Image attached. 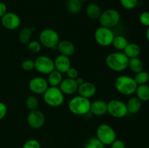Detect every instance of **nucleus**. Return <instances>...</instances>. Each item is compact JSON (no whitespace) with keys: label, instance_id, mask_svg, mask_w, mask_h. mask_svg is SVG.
Returning <instances> with one entry per match:
<instances>
[{"label":"nucleus","instance_id":"29","mask_svg":"<svg viewBox=\"0 0 149 148\" xmlns=\"http://www.w3.org/2000/svg\"><path fill=\"white\" fill-rule=\"evenodd\" d=\"M134 79L138 85L147 84V83L149 81V73L147 71H145L143 70L138 73H135Z\"/></svg>","mask_w":149,"mask_h":148},{"label":"nucleus","instance_id":"35","mask_svg":"<svg viewBox=\"0 0 149 148\" xmlns=\"http://www.w3.org/2000/svg\"><path fill=\"white\" fill-rule=\"evenodd\" d=\"M22 148H41V145L36 139H31L25 142Z\"/></svg>","mask_w":149,"mask_h":148},{"label":"nucleus","instance_id":"34","mask_svg":"<svg viewBox=\"0 0 149 148\" xmlns=\"http://www.w3.org/2000/svg\"><path fill=\"white\" fill-rule=\"evenodd\" d=\"M139 22L142 26L149 27V12L144 11L139 15Z\"/></svg>","mask_w":149,"mask_h":148},{"label":"nucleus","instance_id":"33","mask_svg":"<svg viewBox=\"0 0 149 148\" xmlns=\"http://www.w3.org/2000/svg\"><path fill=\"white\" fill-rule=\"evenodd\" d=\"M21 68L25 71H31L34 69V60L31 59H25L21 64Z\"/></svg>","mask_w":149,"mask_h":148},{"label":"nucleus","instance_id":"2","mask_svg":"<svg viewBox=\"0 0 149 148\" xmlns=\"http://www.w3.org/2000/svg\"><path fill=\"white\" fill-rule=\"evenodd\" d=\"M114 86L118 92L125 96H130L135 94L138 87L134 78L125 75L118 76L115 80Z\"/></svg>","mask_w":149,"mask_h":148},{"label":"nucleus","instance_id":"20","mask_svg":"<svg viewBox=\"0 0 149 148\" xmlns=\"http://www.w3.org/2000/svg\"><path fill=\"white\" fill-rule=\"evenodd\" d=\"M101 12L100 6L95 3H90L86 7V15L91 20H98Z\"/></svg>","mask_w":149,"mask_h":148},{"label":"nucleus","instance_id":"1","mask_svg":"<svg viewBox=\"0 0 149 148\" xmlns=\"http://www.w3.org/2000/svg\"><path fill=\"white\" fill-rule=\"evenodd\" d=\"M129 58L123 52H114L108 55L106 64L108 68L115 72H122L128 68Z\"/></svg>","mask_w":149,"mask_h":148},{"label":"nucleus","instance_id":"39","mask_svg":"<svg viewBox=\"0 0 149 148\" xmlns=\"http://www.w3.org/2000/svg\"><path fill=\"white\" fill-rule=\"evenodd\" d=\"M7 12V7L5 3L0 1V19Z\"/></svg>","mask_w":149,"mask_h":148},{"label":"nucleus","instance_id":"22","mask_svg":"<svg viewBox=\"0 0 149 148\" xmlns=\"http://www.w3.org/2000/svg\"><path fill=\"white\" fill-rule=\"evenodd\" d=\"M63 77V73H61L59 71L54 70L53 71L48 74L47 81L48 84L49 86H59L61 83L62 82Z\"/></svg>","mask_w":149,"mask_h":148},{"label":"nucleus","instance_id":"14","mask_svg":"<svg viewBox=\"0 0 149 148\" xmlns=\"http://www.w3.org/2000/svg\"><path fill=\"white\" fill-rule=\"evenodd\" d=\"M59 89L63 94L66 95H72L77 92L79 85L76 79L67 78L63 79L62 82L59 85Z\"/></svg>","mask_w":149,"mask_h":148},{"label":"nucleus","instance_id":"9","mask_svg":"<svg viewBox=\"0 0 149 148\" xmlns=\"http://www.w3.org/2000/svg\"><path fill=\"white\" fill-rule=\"evenodd\" d=\"M107 113L116 118H122L128 114L126 103L119 100H111L107 102Z\"/></svg>","mask_w":149,"mask_h":148},{"label":"nucleus","instance_id":"23","mask_svg":"<svg viewBox=\"0 0 149 148\" xmlns=\"http://www.w3.org/2000/svg\"><path fill=\"white\" fill-rule=\"evenodd\" d=\"M128 68H130L132 72L134 73H138L141 71H143L144 64L142 59L140 57L130 58L129 59V63H128Z\"/></svg>","mask_w":149,"mask_h":148},{"label":"nucleus","instance_id":"43","mask_svg":"<svg viewBox=\"0 0 149 148\" xmlns=\"http://www.w3.org/2000/svg\"><path fill=\"white\" fill-rule=\"evenodd\" d=\"M147 148H149V147H147Z\"/></svg>","mask_w":149,"mask_h":148},{"label":"nucleus","instance_id":"26","mask_svg":"<svg viewBox=\"0 0 149 148\" xmlns=\"http://www.w3.org/2000/svg\"><path fill=\"white\" fill-rule=\"evenodd\" d=\"M33 29L29 27H23L19 32V41L23 44H28L31 39Z\"/></svg>","mask_w":149,"mask_h":148},{"label":"nucleus","instance_id":"15","mask_svg":"<svg viewBox=\"0 0 149 148\" xmlns=\"http://www.w3.org/2000/svg\"><path fill=\"white\" fill-rule=\"evenodd\" d=\"M97 91L95 85L90 81H84L81 84L79 85L77 92L79 95L85 98L90 99L94 97Z\"/></svg>","mask_w":149,"mask_h":148},{"label":"nucleus","instance_id":"32","mask_svg":"<svg viewBox=\"0 0 149 148\" xmlns=\"http://www.w3.org/2000/svg\"><path fill=\"white\" fill-rule=\"evenodd\" d=\"M27 46L28 49L32 53H39L42 46L40 42L36 40H31Z\"/></svg>","mask_w":149,"mask_h":148},{"label":"nucleus","instance_id":"28","mask_svg":"<svg viewBox=\"0 0 149 148\" xmlns=\"http://www.w3.org/2000/svg\"><path fill=\"white\" fill-rule=\"evenodd\" d=\"M26 107L30 111L37 110L39 106V102L37 97L34 95H30L26 99Z\"/></svg>","mask_w":149,"mask_h":148},{"label":"nucleus","instance_id":"27","mask_svg":"<svg viewBox=\"0 0 149 148\" xmlns=\"http://www.w3.org/2000/svg\"><path fill=\"white\" fill-rule=\"evenodd\" d=\"M80 0H68L67 2V9L68 12L72 14H77L79 12L82 7V4Z\"/></svg>","mask_w":149,"mask_h":148},{"label":"nucleus","instance_id":"21","mask_svg":"<svg viewBox=\"0 0 149 148\" xmlns=\"http://www.w3.org/2000/svg\"><path fill=\"white\" fill-rule=\"evenodd\" d=\"M124 53L125 54L127 57L129 59L130 58L137 57L140 55L141 52V48L138 44L135 43H129L125 49L123 51Z\"/></svg>","mask_w":149,"mask_h":148},{"label":"nucleus","instance_id":"17","mask_svg":"<svg viewBox=\"0 0 149 148\" xmlns=\"http://www.w3.org/2000/svg\"><path fill=\"white\" fill-rule=\"evenodd\" d=\"M57 49L59 52L60 55H65L66 57H70L73 55L75 52V46L74 44L69 40L63 39V40H60Z\"/></svg>","mask_w":149,"mask_h":148},{"label":"nucleus","instance_id":"16","mask_svg":"<svg viewBox=\"0 0 149 148\" xmlns=\"http://www.w3.org/2000/svg\"><path fill=\"white\" fill-rule=\"evenodd\" d=\"M54 64H55V69L61 72V73H66L68 69L71 67V62L69 57L62 55H58L55 57Z\"/></svg>","mask_w":149,"mask_h":148},{"label":"nucleus","instance_id":"12","mask_svg":"<svg viewBox=\"0 0 149 148\" xmlns=\"http://www.w3.org/2000/svg\"><path fill=\"white\" fill-rule=\"evenodd\" d=\"M26 120L31 128L33 129H39L45 125V116L42 111L37 109L29 112Z\"/></svg>","mask_w":149,"mask_h":148},{"label":"nucleus","instance_id":"36","mask_svg":"<svg viewBox=\"0 0 149 148\" xmlns=\"http://www.w3.org/2000/svg\"><path fill=\"white\" fill-rule=\"evenodd\" d=\"M66 75L68 78H72V79H77L79 77V71L77 68L71 67L66 72Z\"/></svg>","mask_w":149,"mask_h":148},{"label":"nucleus","instance_id":"37","mask_svg":"<svg viewBox=\"0 0 149 148\" xmlns=\"http://www.w3.org/2000/svg\"><path fill=\"white\" fill-rule=\"evenodd\" d=\"M111 148H126L125 142L121 139H116L111 145Z\"/></svg>","mask_w":149,"mask_h":148},{"label":"nucleus","instance_id":"10","mask_svg":"<svg viewBox=\"0 0 149 148\" xmlns=\"http://www.w3.org/2000/svg\"><path fill=\"white\" fill-rule=\"evenodd\" d=\"M34 69L39 73L48 75L55 70L54 60L46 55H41L34 60Z\"/></svg>","mask_w":149,"mask_h":148},{"label":"nucleus","instance_id":"24","mask_svg":"<svg viewBox=\"0 0 149 148\" xmlns=\"http://www.w3.org/2000/svg\"><path fill=\"white\" fill-rule=\"evenodd\" d=\"M135 94L141 102L149 101V86L148 84L138 85Z\"/></svg>","mask_w":149,"mask_h":148},{"label":"nucleus","instance_id":"41","mask_svg":"<svg viewBox=\"0 0 149 148\" xmlns=\"http://www.w3.org/2000/svg\"><path fill=\"white\" fill-rule=\"evenodd\" d=\"M146 37L147 41L149 42V27L147 28L146 32Z\"/></svg>","mask_w":149,"mask_h":148},{"label":"nucleus","instance_id":"7","mask_svg":"<svg viewBox=\"0 0 149 148\" xmlns=\"http://www.w3.org/2000/svg\"><path fill=\"white\" fill-rule=\"evenodd\" d=\"M96 137L104 145H111L116 139V133L113 128L107 123L99 125L96 130Z\"/></svg>","mask_w":149,"mask_h":148},{"label":"nucleus","instance_id":"40","mask_svg":"<svg viewBox=\"0 0 149 148\" xmlns=\"http://www.w3.org/2000/svg\"><path fill=\"white\" fill-rule=\"evenodd\" d=\"M76 81H77L78 85H80V84H81L83 82H84V80H83V78H79V77H78V78L76 79Z\"/></svg>","mask_w":149,"mask_h":148},{"label":"nucleus","instance_id":"6","mask_svg":"<svg viewBox=\"0 0 149 148\" xmlns=\"http://www.w3.org/2000/svg\"><path fill=\"white\" fill-rule=\"evenodd\" d=\"M42 46L47 49H56L60 41V36L58 32L52 28L43 29L39 36Z\"/></svg>","mask_w":149,"mask_h":148},{"label":"nucleus","instance_id":"42","mask_svg":"<svg viewBox=\"0 0 149 148\" xmlns=\"http://www.w3.org/2000/svg\"><path fill=\"white\" fill-rule=\"evenodd\" d=\"M81 1H88V0H80Z\"/></svg>","mask_w":149,"mask_h":148},{"label":"nucleus","instance_id":"5","mask_svg":"<svg viewBox=\"0 0 149 148\" xmlns=\"http://www.w3.org/2000/svg\"><path fill=\"white\" fill-rule=\"evenodd\" d=\"M100 26L111 29L117 26L121 20V15L117 10L107 9L103 11L98 19Z\"/></svg>","mask_w":149,"mask_h":148},{"label":"nucleus","instance_id":"11","mask_svg":"<svg viewBox=\"0 0 149 148\" xmlns=\"http://www.w3.org/2000/svg\"><path fill=\"white\" fill-rule=\"evenodd\" d=\"M1 23L3 27L10 30H14L18 28L21 23L19 15L13 12H7L1 18Z\"/></svg>","mask_w":149,"mask_h":148},{"label":"nucleus","instance_id":"25","mask_svg":"<svg viewBox=\"0 0 149 148\" xmlns=\"http://www.w3.org/2000/svg\"><path fill=\"white\" fill-rule=\"evenodd\" d=\"M128 44H129V41L125 36H122V35H117L113 38L111 45H113V48L117 51L122 52V51H124Z\"/></svg>","mask_w":149,"mask_h":148},{"label":"nucleus","instance_id":"18","mask_svg":"<svg viewBox=\"0 0 149 148\" xmlns=\"http://www.w3.org/2000/svg\"><path fill=\"white\" fill-rule=\"evenodd\" d=\"M90 112L96 116L104 115L107 113V102L101 100L92 102Z\"/></svg>","mask_w":149,"mask_h":148},{"label":"nucleus","instance_id":"38","mask_svg":"<svg viewBox=\"0 0 149 148\" xmlns=\"http://www.w3.org/2000/svg\"><path fill=\"white\" fill-rule=\"evenodd\" d=\"M7 113V105L4 102H0V120H2Z\"/></svg>","mask_w":149,"mask_h":148},{"label":"nucleus","instance_id":"8","mask_svg":"<svg viewBox=\"0 0 149 148\" xmlns=\"http://www.w3.org/2000/svg\"><path fill=\"white\" fill-rule=\"evenodd\" d=\"M114 36L115 34L111 29L103 26L97 28L94 33L95 41L97 44L103 47L111 45Z\"/></svg>","mask_w":149,"mask_h":148},{"label":"nucleus","instance_id":"30","mask_svg":"<svg viewBox=\"0 0 149 148\" xmlns=\"http://www.w3.org/2000/svg\"><path fill=\"white\" fill-rule=\"evenodd\" d=\"M84 148H105V145L97 137H91L87 141Z\"/></svg>","mask_w":149,"mask_h":148},{"label":"nucleus","instance_id":"19","mask_svg":"<svg viewBox=\"0 0 149 148\" xmlns=\"http://www.w3.org/2000/svg\"><path fill=\"white\" fill-rule=\"evenodd\" d=\"M127 112L130 114H137L142 107V102L137 97H132L128 100L126 103Z\"/></svg>","mask_w":149,"mask_h":148},{"label":"nucleus","instance_id":"13","mask_svg":"<svg viewBox=\"0 0 149 148\" xmlns=\"http://www.w3.org/2000/svg\"><path fill=\"white\" fill-rule=\"evenodd\" d=\"M49 86L47 79L41 76L32 78L29 83V89L35 94H43Z\"/></svg>","mask_w":149,"mask_h":148},{"label":"nucleus","instance_id":"31","mask_svg":"<svg viewBox=\"0 0 149 148\" xmlns=\"http://www.w3.org/2000/svg\"><path fill=\"white\" fill-rule=\"evenodd\" d=\"M119 3L125 10H131L139 4V0H119Z\"/></svg>","mask_w":149,"mask_h":148},{"label":"nucleus","instance_id":"4","mask_svg":"<svg viewBox=\"0 0 149 148\" xmlns=\"http://www.w3.org/2000/svg\"><path fill=\"white\" fill-rule=\"evenodd\" d=\"M44 102L49 107H58L64 102V94L58 86H49L43 94Z\"/></svg>","mask_w":149,"mask_h":148},{"label":"nucleus","instance_id":"3","mask_svg":"<svg viewBox=\"0 0 149 148\" xmlns=\"http://www.w3.org/2000/svg\"><path fill=\"white\" fill-rule=\"evenodd\" d=\"M91 102L90 99L76 96L70 100L68 102V110L71 113L76 115H86L90 111Z\"/></svg>","mask_w":149,"mask_h":148}]
</instances>
